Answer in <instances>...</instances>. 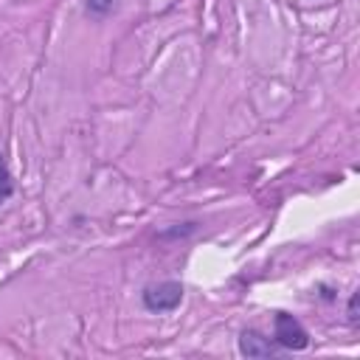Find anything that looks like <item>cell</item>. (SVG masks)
Returning <instances> with one entry per match:
<instances>
[{
	"label": "cell",
	"mask_w": 360,
	"mask_h": 360,
	"mask_svg": "<svg viewBox=\"0 0 360 360\" xmlns=\"http://www.w3.org/2000/svg\"><path fill=\"white\" fill-rule=\"evenodd\" d=\"M183 284L180 281H158V284H146L141 290V304L146 312L163 315V312H174L183 304Z\"/></svg>",
	"instance_id": "cell-1"
},
{
	"label": "cell",
	"mask_w": 360,
	"mask_h": 360,
	"mask_svg": "<svg viewBox=\"0 0 360 360\" xmlns=\"http://www.w3.org/2000/svg\"><path fill=\"white\" fill-rule=\"evenodd\" d=\"M273 340L281 346V352H301V349L309 346V332L290 312H276V318H273Z\"/></svg>",
	"instance_id": "cell-2"
},
{
	"label": "cell",
	"mask_w": 360,
	"mask_h": 360,
	"mask_svg": "<svg viewBox=\"0 0 360 360\" xmlns=\"http://www.w3.org/2000/svg\"><path fill=\"white\" fill-rule=\"evenodd\" d=\"M278 352H281V346L256 329H245L239 335V354L242 357H276Z\"/></svg>",
	"instance_id": "cell-3"
},
{
	"label": "cell",
	"mask_w": 360,
	"mask_h": 360,
	"mask_svg": "<svg viewBox=\"0 0 360 360\" xmlns=\"http://www.w3.org/2000/svg\"><path fill=\"white\" fill-rule=\"evenodd\" d=\"M115 11V0H84V14L90 20H104Z\"/></svg>",
	"instance_id": "cell-4"
},
{
	"label": "cell",
	"mask_w": 360,
	"mask_h": 360,
	"mask_svg": "<svg viewBox=\"0 0 360 360\" xmlns=\"http://www.w3.org/2000/svg\"><path fill=\"white\" fill-rule=\"evenodd\" d=\"M14 188H17V183H14V177H11V172H8V163H6V158H3V152H0V205H3L6 200H11Z\"/></svg>",
	"instance_id": "cell-5"
},
{
	"label": "cell",
	"mask_w": 360,
	"mask_h": 360,
	"mask_svg": "<svg viewBox=\"0 0 360 360\" xmlns=\"http://www.w3.org/2000/svg\"><path fill=\"white\" fill-rule=\"evenodd\" d=\"M197 231V222H177V225H172V228H163L160 233H158V239H186V236H191Z\"/></svg>",
	"instance_id": "cell-6"
},
{
	"label": "cell",
	"mask_w": 360,
	"mask_h": 360,
	"mask_svg": "<svg viewBox=\"0 0 360 360\" xmlns=\"http://www.w3.org/2000/svg\"><path fill=\"white\" fill-rule=\"evenodd\" d=\"M357 304H360V292H352V298H349V309H346L352 326H357Z\"/></svg>",
	"instance_id": "cell-7"
}]
</instances>
